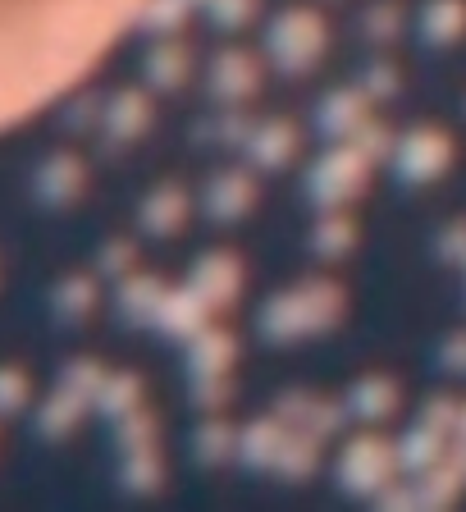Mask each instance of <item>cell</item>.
Wrapping results in <instances>:
<instances>
[{
  "mask_svg": "<svg viewBox=\"0 0 466 512\" xmlns=\"http://www.w3.org/2000/svg\"><path fill=\"white\" fill-rule=\"evenodd\" d=\"M142 10L147 0H0V128L96 69Z\"/></svg>",
  "mask_w": 466,
  "mask_h": 512,
  "instance_id": "cell-1",
  "label": "cell"
}]
</instances>
